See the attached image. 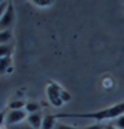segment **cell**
Listing matches in <instances>:
<instances>
[{"label":"cell","instance_id":"5b68a950","mask_svg":"<svg viewBox=\"0 0 124 129\" xmlns=\"http://www.w3.org/2000/svg\"><path fill=\"white\" fill-rule=\"evenodd\" d=\"M56 114H45L44 119H42V125H41V129H54L57 122H56Z\"/></svg>","mask_w":124,"mask_h":129},{"label":"cell","instance_id":"3957f363","mask_svg":"<svg viewBox=\"0 0 124 129\" xmlns=\"http://www.w3.org/2000/svg\"><path fill=\"white\" fill-rule=\"evenodd\" d=\"M28 113L25 112V109L22 110H10L6 116V123L8 126H15L19 123H24V120H26Z\"/></svg>","mask_w":124,"mask_h":129},{"label":"cell","instance_id":"ffe728a7","mask_svg":"<svg viewBox=\"0 0 124 129\" xmlns=\"http://www.w3.org/2000/svg\"><path fill=\"white\" fill-rule=\"evenodd\" d=\"M3 2H6V0H0V5H2V3H3Z\"/></svg>","mask_w":124,"mask_h":129},{"label":"cell","instance_id":"4fadbf2b","mask_svg":"<svg viewBox=\"0 0 124 129\" xmlns=\"http://www.w3.org/2000/svg\"><path fill=\"white\" fill-rule=\"evenodd\" d=\"M8 129H34V128L29 126L28 123H19V125H15V126H9Z\"/></svg>","mask_w":124,"mask_h":129},{"label":"cell","instance_id":"ba28073f","mask_svg":"<svg viewBox=\"0 0 124 129\" xmlns=\"http://www.w3.org/2000/svg\"><path fill=\"white\" fill-rule=\"evenodd\" d=\"M25 112L28 113V114L40 112V104L35 103V101H29V103H26V106H25Z\"/></svg>","mask_w":124,"mask_h":129},{"label":"cell","instance_id":"277c9868","mask_svg":"<svg viewBox=\"0 0 124 129\" xmlns=\"http://www.w3.org/2000/svg\"><path fill=\"white\" fill-rule=\"evenodd\" d=\"M42 119H44V116H42L41 112L31 113V114H28V117H26V123H28L29 126H32L34 129H41Z\"/></svg>","mask_w":124,"mask_h":129},{"label":"cell","instance_id":"30bf717a","mask_svg":"<svg viewBox=\"0 0 124 129\" xmlns=\"http://www.w3.org/2000/svg\"><path fill=\"white\" fill-rule=\"evenodd\" d=\"M25 106H26L25 101H22V100H15V101H12L9 104V109L10 110H22V109H25Z\"/></svg>","mask_w":124,"mask_h":129},{"label":"cell","instance_id":"7c38bea8","mask_svg":"<svg viewBox=\"0 0 124 129\" xmlns=\"http://www.w3.org/2000/svg\"><path fill=\"white\" fill-rule=\"evenodd\" d=\"M112 125H114L117 129H124V114L120 116V117H117L115 120L112 122Z\"/></svg>","mask_w":124,"mask_h":129},{"label":"cell","instance_id":"d6986e66","mask_svg":"<svg viewBox=\"0 0 124 129\" xmlns=\"http://www.w3.org/2000/svg\"><path fill=\"white\" fill-rule=\"evenodd\" d=\"M104 129H117V128L112 125V123H109V125H105V128H104Z\"/></svg>","mask_w":124,"mask_h":129},{"label":"cell","instance_id":"8992f818","mask_svg":"<svg viewBox=\"0 0 124 129\" xmlns=\"http://www.w3.org/2000/svg\"><path fill=\"white\" fill-rule=\"evenodd\" d=\"M12 64V57H2L0 59V75H3L5 72H8Z\"/></svg>","mask_w":124,"mask_h":129},{"label":"cell","instance_id":"e0dca14e","mask_svg":"<svg viewBox=\"0 0 124 129\" xmlns=\"http://www.w3.org/2000/svg\"><path fill=\"white\" fill-rule=\"evenodd\" d=\"M60 94H61V100H63V101H64V100H70V97H69V94H67L66 91H61V92H60Z\"/></svg>","mask_w":124,"mask_h":129},{"label":"cell","instance_id":"7a4b0ae2","mask_svg":"<svg viewBox=\"0 0 124 129\" xmlns=\"http://www.w3.org/2000/svg\"><path fill=\"white\" fill-rule=\"evenodd\" d=\"M13 21H15V8L12 3H9V8L6 9L5 15L0 18V31L10 29V26L13 25Z\"/></svg>","mask_w":124,"mask_h":129},{"label":"cell","instance_id":"6da1fadb","mask_svg":"<svg viewBox=\"0 0 124 129\" xmlns=\"http://www.w3.org/2000/svg\"><path fill=\"white\" fill-rule=\"evenodd\" d=\"M124 114V101L118 103V104L105 107L102 110H96V112L91 113H58L56 114L57 119H66V117H73V119H93L98 122L104 120H115L117 117Z\"/></svg>","mask_w":124,"mask_h":129},{"label":"cell","instance_id":"2e32d148","mask_svg":"<svg viewBox=\"0 0 124 129\" xmlns=\"http://www.w3.org/2000/svg\"><path fill=\"white\" fill-rule=\"evenodd\" d=\"M104 128H105V125H102V123H93V125H89V126H86L83 129H104Z\"/></svg>","mask_w":124,"mask_h":129},{"label":"cell","instance_id":"ac0fdd59","mask_svg":"<svg viewBox=\"0 0 124 129\" xmlns=\"http://www.w3.org/2000/svg\"><path fill=\"white\" fill-rule=\"evenodd\" d=\"M3 122H6V116H5V113H0V126L3 125Z\"/></svg>","mask_w":124,"mask_h":129},{"label":"cell","instance_id":"9c48e42d","mask_svg":"<svg viewBox=\"0 0 124 129\" xmlns=\"http://www.w3.org/2000/svg\"><path fill=\"white\" fill-rule=\"evenodd\" d=\"M10 40H12V32H10V29H8V31H0V46L2 44H9Z\"/></svg>","mask_w":124,"mask_h":129},{"label":"cell","instance_id":"9a60e30c","mask_svg":"<svg viewBox=\"0 0 124 129\" xmlns=\"http://www.w3.org/2000/svg\"><path fill=\"white\" fill-rule=\"evenodd\" d=\"M9 3H10V2H8V0H6V2H3V3L0 5V18H2V16L5 15V12H6V9L9 8Z\"/></svg>","mask_w":124,"mask_h":129},{"label":"cell","instance_id":"5bb4252c","mask_svg":"<svg viewBox=\"0 0 124 129\" xmlns=\"http://www.w3.org/2000/svg\"><path fill=\"white\" fill-rule=\"evenodd\" d=\"M54 129H80V128H76V126H72V125H66V123H57Z\"/></svg>","mask_w":124,"mask_h":129},{"label":"cell","instance_id":"52a82bcc","mask_svg":"<svg viewBox=\"0 0 124 129\" xmlns=\"http://www.w3.org/2000/svg\"><path fill=\"white\" fill-rule=\"evenodd\" d=\"M12 51H13V47L10 44H2L0 46V59L2 57H10Z\"/></svg>","mask_w":124,"mask_h":129},{"label":"cell","instance_id":"8fae6325","mask_svg":"<svg viewBox=\"0 0 124 129\" xmlns=\"http://www.w3.org/2000/svg\"><path fill=\"white\" fill-rule=\"evenodd\" d=\"M31 2L37 8H48L54 3V0H31Z\"/></svg>","mask_w":124,"mask_h":129}]
</instances>
